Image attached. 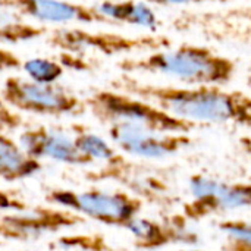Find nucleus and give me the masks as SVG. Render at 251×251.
<instances>
[{
	"label": "nucleus",
	"instance_id": "obj_2",
	"mask_svg": "<svg viewBox=\"0 0 251 251\" xmlns=\"http://www.w3.org/2000/svg\"><path fill=\"white\" fill-rule=\"evenodd\" d=\"M125 74H149L175 79L184 85L226 87L237 74V62L209 46L179 44L150 51L140 57H125L118 62Z\"/></svg>",
	"mask_w": 251,
	"mask_h": 251
},
{
	"label": "nucleus",
	"instance_id": "obj_22",
	"mask_svg": "<svg viewBox=\"0 0 251 251\" xmlns=\"http://www.w3.org/2000/svg\"><path fill=\"white\" fill-rule=\"evenodd\" d=\"M154 6H185V4H203V3H226L229 0H143Z\"/></svg>",
	"mask_w": 251,
	"mask_h": 251
},
{
	"label": "nucleus",
	"instance_id": "obj_9",
	"mask_svg": "<svg viewBox=\"0 0 251 251\" xmlns=\"http://www.w3.org/2000/svg\"><path fill=\"white\" fill-rule=\"evenodd\" d=\"M0 9L18 12L19 15L40 24H104L113 22L99 7L69 0H0Z\"/></svg>",
	"mask_w": 251,
	"mask_h": 251
},
{
	"label": "nucleus",
	"instance_id": "obj_18",
	"mask_svg": "<svg viewBox=\"0 0 251 251\" xmlns=\"http://www.w3.org/2000/svg\"><path fill=\"white\" fill-rule=\"evenodd\" d=\"M26 78L40 84H54L57 82L63 74L65 68L59 60L50 59V57H32L25 62H22L21 68Z\"/></svg>",
	"mask_w": 251,
	"mask_h": 251
},
{
	"label": "nucleus",
	"instance_id": "obj_5",
	"mask_svg": "<svg viewBox=\"0 0 251 251\" xmlns=\"http://www.w3.org/2000/svg\"><path fill=\"white\" fill-rule=\"evenodd\" d=\"M0 96L19 113L60 118L85 109L84 100L68 87L59 82L40 84L19 75H9L3 81Z\"/></svg>",
	"mask_w": 251,
	"mask_h": 251
},
{
	"label": "nucleus",
	"instance_id": "obj_15",
	"mask_svg": "<svg viewBox=\"0 0 251 251\" xmlns=\"http://www.w3.org/2000/svg\"><path fill=\"white\" fill-rule=\"evenodd\" d=\"M46 25L26 21L25 16L18 12L0 9V43L21 44L38 40L47 35Z\"/></svg>",
	"mask_w": 251,
	"mask_h": 251
},
{
	"label": "nucleus",
	"instance_id": "obj_6",
	"mask_svg": "<svg viewBox=\"0 0 251 251\" xmlns=\"http://www.w3.org/2000/svg\"><path fill=\"white\" fill-rule=\"evenodd\" d=\"M47 43L60 51L76 54L96 51L104 56L154 51L171 46V40L165 35H124L118 32L88 31L76 26H62L51 31Z\"/></svg>",
	"mask_w": 251,
	"mask_h": 251
},
{
	"label": "nucleus",
	"instance_id": "obj_23",
	"mask_svg": "<svg viewBox=\"0 0 251 251\" xmlns=\"http://www.w3.org/2000/svg\"><path fill=\"white\" fill-rule=\"evenodd\" d=\"M240 146H241L243 151L246 153V156L250 159L251 162V137H241L240 138Z\"/></svg>",
	"mask_w": 251,
	"mask_h": 251
},
{
	"label": "nucleus",
	"instance_id": "obj_10",
	"mask_svg": "<svg viewBox=\"0 0 251 251\" xmlns=\"http://www.w3.org/2000/svg\"><path fill=\"white\" fill-rule=\"evenodd\" d=\"M184 215L171 216L159 222L151 218L137 216L124 229L132 235L135 249L144 251H156L174 244L194 247L200 243L199 234L190 226Z\"/></svg>",
	"mask_w": 251,
	"mask_h": 251
},
{
	"label": "nucleus",
	"instance_id": "obj_17",
	"mask_svg": "<svg viewBox=\"0 0 251 251\" xmlns=\"http://www.w3.org/2000/svg\"><path fill=\"white\" fill-rule=\"evenodd\" d=\"M224 235L222 251H251V222L243 219H224L218 222Z\"/></svg>",
	"mask_w": 251,
	"mask_h": 251
},
{
	"label": "nucleus",
	"instance_id": "obj_24",
	"mask_svg": "<svg viewBox=\"0 0 251 251\" xmlns=\"http://www.w3.org/2000/svg\"><path fill=\"white\" fill-rule=\"evenodd\" d=\"M176 251H209V250H197V249H181V250Z\"/></svg>",
	"mask_w": 251,
	"mask_h": 251
},
{
	"label": "nucleus",
	"instance_id": "obj_16",
	"mask_svg": "<svg viewBox=\"0 0 251 251\" xmlns=\"http://www.w3.org/2000/svg\"><path fill=\"white\" fill-rule=\"evenodd\" d=\"M251 207V182H228L225 181L222 190L212 204V216L244 210Z\"/></svg>",
	"mask_w": 251,
	"mask_h": 251
},
{
	"label": "nucleus",
	"instance_id": "obj_21",
	"mask_svg": "<svg viewBox=\"0 0 251 251\" xmlns=\"http://www.w3.org/2000/svg\"><path fill=\"white\" fill-rule=\"evenodd\" d=\"M22 68L21 57L9 49L0 47V74L9 71H18Z\"/></svg>",
	"mask_w": 251,
	"mask_h": 251
},
{
	"label": "nucleus",
	"instance_id": "obj_13",
	"mask_svg": "<svg viewBox=\"0 0 251 251\" xmlns=\"http://www.w3.org/2000/svg\"><path fill=\"white\" fill-rule=\"evenodd\" d=\"M43 165L31 157L18 141L9 137V132L0 131V179L18 182L40 174Z\"/></svg>",
	"mask_w": 251,
	"mask_h": 251
},
{
	"label": "nucleus",
	"instance_id": "obj_3",
	"mask_svg": "<svg viewBox=\"0 0 251 251\" xmlns=\"http://www.w3.org/2000/svg\"><path fill=\"white\" fill-rule=\"evenodd\" d=\"M84 104L91 116L104 126L124 125L159 132L191 134L199 125L119 90H96L84 100Z\"/></svg>",
	"mask_w": 251,
	"mask_h": 251
},
{
	"label": "nucleus",
	"instance_id": "obj_1",
	"mask_svg": "<svg viewBox=\"0 0 251 251\" xmlns=\"http://www.w3.org/2000/svg\"><path fill=\"white\" fill-rule=\"evenodd\" d=\"M115 90L137 96L166 112L196 122L251 128V94L221 85H162L122 75Z\"/></svg>",
	"mask_w": 251,
	"mask_h": 251
},
{
	"label": "nucleus",
	"instance_id": "obj_19",
	"mask_svg": "<svg viewBox=\"0 0 251 251\" xmlns=\"http://www.w3.org/2000/svg\"><path fill=\"white\" fill-rule=\"evenodd\" d=\"M24 125V118L19 112L13 110L0 96V131L13 132Z\"/></svg>",
	"mask_w": 251,
	"mask_h": 251
},
{
	"label": "nucleus",
	"instance_id": "obj_26",
	"mask_svg": "<svg viewBox=\"0 0 251 251\" xmlns=\"http://www.w3.org/2000/svg\"><path fill=\"white\" fill-rule=\"evenodd\" d=\"M0 240H3V231H1V225H0Z\"/></svg>",
	"mask_w": 251,
	"mask_h": 251
},
{
	"label": "nucleus",
	"instance_id": "obj_8",
	"mask_svg": "<svg viewBox=\"0 0 251 251\" xmlns=\"http://www.w3.org/2000/svg\"><path fill=\"white\" fill-rule=\"evenodd\" d=\"M107 135L112 144L125 156L147 160L172 157L193 144L190 134L159 132L124 125L107 126Z\"/></svg>",
	"mask_w": 251,
	"mask_h": 251
},
{
	"label": "nucleus",
	"instance_id": "obj_12",
	"mask_svg": "<svg viewBox=\"0 0 251 251\" xmlns=\"http://www.w3.org/2000/svg\"><path fill=\"white\" fill-rule=\"evenodd\" d=\"M71 131H72V137L75 140L78 150L91 163L100 162L104 165V168L101 171H99V174H94L90 176L91 179H94V181L107 179L110 175L126 168L131 163L125 157V154L121 153L113 144L106 141L103 137L94 134L87 126H84L81 124H72Z\"/></svg>",
	"mask_w": 251,
	"mask_h": 251
},
{
	"label": "nucleus",
	"instance_id": "obj_11",
	"mask_svg": "<svg viewBox=\"0 0 251 251\" xmlns=\"http://www.w3.org/2000/svg\"><path fill=\"white\" fill-rule=\"evenodd\" d=\"M18 143L21 147L37 160H53L69 166L93 165L76 147L72 135L47 128L44 125L28 128L19 134Z\"/></svg>",
	"mask_w": 251,
	"mask_h": 251
},
{
	"label": "nucleus",
	"instance_id": "obj_7",
	"mask_svg": "<svg viewBox=\"0 0 251 251\" xmlns=\"http://www.w3.org/2000/svg\"><path fill=\"white\" fill-rule=\"evenodd\" d=\"M84 224V218L62 207L37 206L18 212L0 215L4 241L31 243L46 235L75 228Z\"/></svg>",
	"mask_w": 251,
	"mask_h": 251
},
{
	"label": "nucleus",
	"instance_id": "obj_27",
	"mask_svg": "<svg viewBox=\"0 0 251 251\" xmlns=\"http://www.w3.org/2000/svg\"><path fill=\"white\" fill-rule=\"evenodd\" d=\"M0 244H1V243H0Z\"/></svg>",
	"mask_w": 251,
	"mask_h": 251
},
{
	"label": "nucleus",
	"instance_id": "obj_20",
	"mask_svg": "<svg viewBox=\"0 0 251 251\" xmlns=\"http://www.w3.org/2000/svg\"><path fill=\"white\" fill-rule=\"evenodd\" d=\"M59 62L63 65L65 69H71L75 72H85L91 69L90 62L84 57V54L69 53V51H60Z\"/></svg>",
	"mask_w": 251,
	"mask_h": 251
},
{
	"label": "nucleus",
	"instance_id": "obj_25",
	"mask_svg": "<svg viewBox=\"0 0 251 251\" xmlns=\"http://www.w3.org/2000/svg\"><path fill=\"white\" fill-rule=\"evenodd\" d=\"M247 84H249V87H250L251 90V75H249V78H247Z\"/></svg>",
	"mask_w": 251,
	"mask_h": 251
},
{
	"label": "nucleus",
	"instance_id": "obj_14",
	"mask_svg": "<svg viewBox=\"0 0 251 251\" xmlns=\"http://www.w3.org/2000/svg\"><path fill=\"white\" fill-rule=\"evenodd\" d=\"M97 7L113 24H125L150 32H156L162 25L151 4L143 0H104Z\"/></svg>",
	"mask_w": 251,
	"mask_h": 251
},
{
	"label": "nucleus",
	"instance_id": "obj_4",
	"mask_svg": "<svg viewBox=\"0 0 251 251\" xmlns=\"http://www.w3.org/2000/svg\"><path fill=\"white\" fill-rule=\"evenodd\" d=\"M51 206L74 212L84 219H91L106 226L124 229L132 219L141 215L144 201L128 191H109L88 188L82 191L54 188L46 194Z\"/></svg>",
	"mask_w": 251,
	"mask_h": 251
}]
</instances>
